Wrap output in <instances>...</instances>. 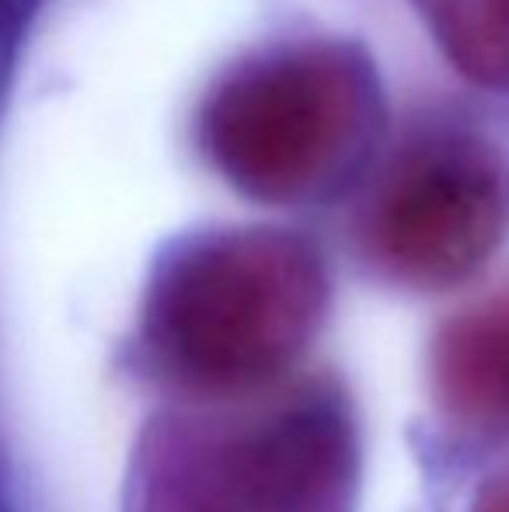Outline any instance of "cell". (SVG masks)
<instances>
[{"label":"cell","mask_w":509,"mask_h":512,"mask_svg":"<svg viewBox=\"0 0 509 512\" xmlns=\"http://www.w3.org/2000/svg\"><path fill=\"white\" fill-rule=\"evenodd\" d=\"M325 304V265L304 237L272 227L206 230L157 262L140 342L157 377L178 391L252 394L304 356Z\"/></svg>","instance_id":"1"},{"label":"cell","mask_w":509,"mask_h":512,"mask_svg":"<svg viewBox=\"0 0 509 512\" xmlns=\"http://www.w3.org/2000/svg\"><path fill=\"white\" fill-rule=\"evenodd\" d=\"M360 439L332 380L234 411H185L147 425L126 512H349Z\"/></svg>","instance_id":"2"},{"label":"cell","mask_w":509,"mask_h":512,"mask_svg":"<svg viewBox=\"0 0 509 512\" xmlns=\"http://www.w3.org/2000/svg\"><path fill=\"white\" fill-rule=\"evenodd\" d=\"M381 126V88L363 49L300 39L234 63L199 108L203 154L258 203L335 189Z\"/></svg>","instance_id":"3"},{"label":"cell","mask_w":509,"mask_h":512,"mask_svg":"<svg viewBox=\"0 0 509 512\" xmlns=\"http://www.w3.org/2000/svg\"><path fill=\"white\" fill-rule=\"evenodd\" d=\"M506 234L509 164L489 140L461 129L408 140L360 216V241L374 269L412 290L464 283Z\"/></svg>","instance_id":"4"},{"label":"cell","mask_w":509,"mask_h":512,"mask_svg":"<svg viewBox=\"0 0 509 512\" xmlns=\"http://www.w3.org/2000/svg\"><path fill=\"white\" fill-rule=\"evenodd\" d=\"M429 380L436 405L454 422L509 432V290L443 324L429 356Z\"/></svg>","instance_id":"5"},{"label":"cell","mask_w":509,"mask_h":512,"mask_svg":"<svg viewBox=\"0 0 509 512\" xmlns=\"http://www.w3.org/2000/svg\"><path fill=\"white\" fill-rule=\"evenodd\" d=\"M440 53L482 88H509V0H412Z\"/></svg>","instance_id":"6"},{"label":"cell","mask_w":509,"mask_h":512,"mask_svg":"<svg viewBox=\"0 0 509 512\" xmlns=\"http://www.w3.org/2000/svg\"><path fill=\"white\" fill-rule=\"evenodd\" d=\"M468 512H509V471L492 478L489 485L478 488L475 502Z\"/></svg>","instance_id":"7"}]
</instances>
